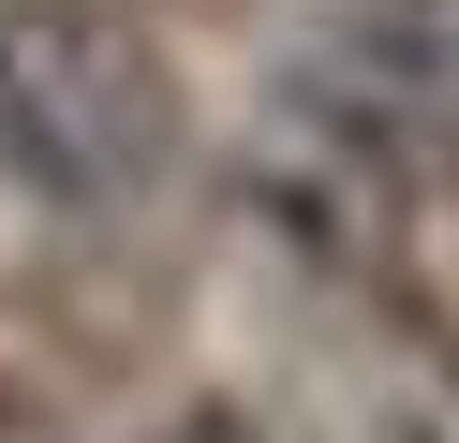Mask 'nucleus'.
Here are the masks:
<instances>
[{
    "label": "nucleus",
    "instance_id": "2",
    "mask_svg": "<svg viewBox=\"0 0 459 443\" xmlns=\"http://www.w3.org/2000/svg\"><path fill=\"white\" fill-rule=\"evenodd\" d=\"M326 104L385 163H459V0H356L326 45Z\"/></svg>",
    "mask_w": 459,
    "mask_h": 443
},
{
    "label": "nucleus",
    "instance_id": "3",
    "mask_svg": "<svg viewBox=\"0 0 459 443\" xmlns=\"http://www.w3.org/2000/svg\"><path fill=\"white\" fill-rule=\"evenodd\" d=\"M163 443H267V429H252V413H178Z\"/></svg>",
    "mask_w": 459,
    "mask_h": 443
},
{
    "label": "nucleus",
    "instance_id": "1",
    "mask_svg": "<svg viewBox=\"0 0 459 443\" xmlns=\"http://www.w3.org/2000/svg\"><path fill=\"white\" fill-rule=\"evenodd\" d=\"M178 163V74L104 0H0V177L60 222H119Z\"/></svg>",
    "mask_w": 459,
    "mask_h": 443
}]
</instances>
